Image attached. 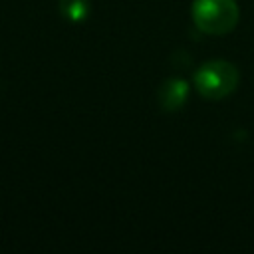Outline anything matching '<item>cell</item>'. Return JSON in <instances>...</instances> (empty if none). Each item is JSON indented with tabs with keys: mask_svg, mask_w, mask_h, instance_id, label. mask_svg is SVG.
I'll return each instance as SVG.
<instances>
[{
	"mask_svg": "<svg viewBox=\"0 0 254 254\" xmlns=\"http://www.w3.org/2000/svg\"><path fill=\"white\" fill-rule=\"evenodd\" d=\"M89 2L87 0H60V14L67 20V22H83L89 16Z\"/></svg>",
	"mask_w": 254,
	"mask_h": 254,
	"instance_id": "cell-4",
	"label": "cell"
},
{
	"mask_svg": "<svg viewBox=\"0 0 254 254\" xmlns=\"http://www.w3.org/2000/svg\"><path fill=\"white\" fill-rule=\"evenodd\" d=\"M192 20L204 34L222 36L234 30L238 24V4L234 0H194Z\"/></svg>",
	"mask_w": 254,
	"mask_h": 254,
	"instance_id": "cell-1",
	"label": "cell"
},
{
	"mask_svg": "<svg viewBox=\"0 0 254 254\" xmlns=\"http://www.w3.org/2000/svg\"><path fill=\"white\" fill-rule=\"evenodd\" d=\"M189 97V83L181 77H171V79H165L159 87V93H157V99H159V105L165 109V111H175L179 109L181 105H185Z\"/></svg>",
	"mask_w": 254,
	"mask_h": 254,
	"instance_id": "cell-3",
	"label": "cell"
},
{
	"mask_svg": "<svg viewBox=\"0 0 254 254\" xmlns=\"http://www.w3.org/2000/svg\"><path fill=\"white\" fill-rule=\"evenodd\" d=\"M238 85V69L224 60L204 62L194 71V87L206 99H222Z\"/></svg>",
	"mask_w": 254,
	"mask_h": 254,
	"instance_id": "cell-2",
	"label": "cell"
}]
</instances>
